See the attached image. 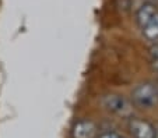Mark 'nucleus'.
Here are the masks:
<instances>
[{"label":"nucleus","instance_id":"obj_4","mask_svg":"<svg viewBox=\"0 0 158 138\" xmlns=\"http://www.w3.org/2000/svg\"><path fill=\"white\" fill-rule=\"evenodd\" d=\"M72 134L73 138H97L98 127L91 120H81L74 124Z\"/></svg>","mask_w":158,"mask_h":138},{"label":"nucleus","instance_id":"obj_7","mask_svg":"<svg viewBox=\"0 0 158 138\" xmlns=\"http://www.w3.org/2000/svg\"><path fill=\"white\" fill-rule=\"evenodd\" d=\"M97 138H123V137L120 134H118V132H115V131H106V132H104V134L98 135Z\"/></svg>","mask_w":158,"mask_h":138},{"label":"nucleus","instance_id":"obj_8","mask_svg":"<svg viewBox=\"0 0 158 138\" xmlns=\"http://www.w3.org/2000/svg\"><path fill=\"white\" fill-rule=\"evenodd\" d=\"M150 53H151L152 59H158V45H154L150 49Z\"/></svg>","mask_w":158,"mask_h":138},{"label":"nucleus","instance_id":"obj_9","mask_svg":"<svg viewBox=\"0 0 158 138\" xmlns=\"http://www.w3.org/2000/svg\"><path fill=\"white\" fill-rule=\"evenodd\" d=\"M151 64H152V69L158 73V59H152V63Z\"/></svg>","mask_w":158,"mask_h":138},{"label":"nucleus","instance_id":"obj_3","mask_svg":"<svg viewBox=\"0 0 158 138\" xmlns=\"http://www.w3.org/2000/svg\"><path fill=\"white\" fill-rule=\"evenodd\" d=\"M129 131L133 138H157L154 126L141 119H131L129 121Z\"/></svg>","mask_w":158,"mask_h":138},{"label":"nucleus","instance_id":"obj_6","mask_svg":"<svg viewBox=\"0 0 158 138\" xmlns=\"http://www.w3.org/2000/svg\"><path fill=\"white\" fill-rule=\"evenodd\" d=\"M157 11H158L157 7H155L152 3H144L137 11V22H139V25L143 27V25L146 24V22L148 21L150 18H151Z\"/></svg>","mask_w":158,"mask_h":138},{"label":"nucleus","instance_id":"obj_2","mask_svg":"<svg viewBox=\"0 0 158 138\" xmlns=\"http://www.w3.org/2000/svg\"><path fill=\"white\" fill-rule=\"evenodd\" d=\"M104 105L112 113L119 114L122 117H127L133 113V106L120 95H108L104 98Z\"/></svg>","mask_w":158,"mask_h":138},{"label":"nucleus","instance_id":"obj_5","mask_svg":"<svg viewBox=\"0 0 158 138\" xmlns=\"http://www.w3.org/2000/svg\"><path fill=\"white\" fill-rule=\"evenodd\" d=\"M141 30H143V34L147 39L157 41L158 39V11L141 27Z\"/></svg>","mask_w":158,"mask_h":138},{"label":"nucleus","instance_id":"obj_1","mask_svg":"<svg viewBox=\"0 0 158 138\" xmlns=\"http://www.w3.org/2000/svg\"><path fill=\"white\" fill-rule=\"evenodd\" d=\"M131 101L139 108H151L158 102V88L150 82L137 85L131 91Z\"/></svg>","mask_w":158,"mask_h":138}]
</instances>
